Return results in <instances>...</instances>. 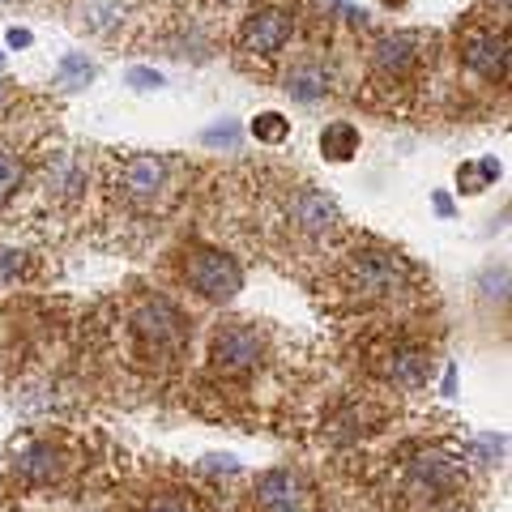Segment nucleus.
Wrapping results in <instances>:
<instances>
[{
  "instance_id": "29",
  "label": "nucleus",
  "mask_w": 512,
  "mask_h": 512,
  "mask_svg": "<svg viewBox=\"0 0 512 512\" xmlns=\"http://www.w3.org/2000/svg\"><path fill=\"white\" fill-rule=\"evenodd\" d=\"M380 5H406V0H380Z\"/></svg>"
},
{
  "instance_id": "12",
  "label": "nucleus",
  "mask_w": 512,
  "mask_h": 512,
  "mask_svg": "<svg viewBox=\"0 0 512 512\" xmlns=\"http://www.w3.org/2000/svg\"><path fill=\"white\" fill-rule=\"evenodd\" d=\"M291 99L299 103H316L320 94L329 90V73H325V64H316V60H299L291 73H286V86H282Z\"/></svg>"
},
{
  "instance_id": "22",
  "label": "nucleus",
  "mask_w": 512,
  "mask_h": 512,
  "mask_svg": "<svg viewBox=\"0 0 512 512\" xmlns=\"http://www.w3.org/2000/svg\"><path fill=\"white\" fill-rule=\"evenodd\" d=\"M5 43H9V47H30V43H35V35H30V30H18V26H13L9 35H5Z\"/></svg>"
},
{
  "instance_id": "1",
  "label": "nucleus",
  "mask_w": 512,
  "mask_h": 512,
  "mask_svg": "<svg viewBox=\"0 0 512 512\" xmlns=\"http://www.w3.org/2000/svg\"><path fill=\"white\" fill-rule=\"evenodd\" d=\"M188 282H192V291H201L205 299L227 303V299H235L239 286H244V274H239V265L222 252H192L188 256Z\"/></svg>"
},
{
  "instance_id": "23",
  "label": "nucleus",
  "mask_w": 512,
  "mask_h": 512,
  "mask_svg": "<svg viewBox=\"0 0 512 512\" xmlns=\"http://www.w3.org/2000/svg\"><path fill=\"white\" fill-rule=\"evenodd\" d=\"M146 512H197V508H188V504H180V500H158V504H150Z\"/></svg>"
},
{
  "instance_id": "25",
  "label": "nucleus",
  "mask_w": 512,
  "mask_h": 512,
  "mask_svg": "<svg viewBox=\"0 0 512 512\" xmlns=\"http://www.w3.org/2000/svg\"><path fill=\"white\" fill-rule=\"evenodd\" d=\"M478 171H483V180L491 184V180H500V163H495V158H483V163H478Z\"/></svg>"
},
{
  "instance_id": "15",
  "label": "nucleus",
  "mask_w": 512,
  "mask_h": 512,
  "mask_svg": "<svg viewBox=\"0 0 512 512\" xmlns=\"http://www.w3.org/2000/svg\"><path fill=\"white\" fill-rule=\"evenodd\" d=\"M252 137L265 141V146H278V141L291 137V120H286L282 111H261V116L252 120Z\"/></svg>"
},
{
  "instance_id": "24",
  "label": "nucleus",
  "mask_w": 512,
  "mask_h": 512,
  "mask_svg": "<svg viewBox=\"0 0 512 512\" xmlns=\"http://www.w3.org/2000/svg\"><path fill=\"white\" fill-rule=\"evenodd\" d=\"M431 205H436L440 218H453V197H448V192H436V197H431Z\"/></svg>"
},
{
  "instance_id": "16",
  "label": "nucleus",
  "mask_w": 512,
  "mask_h": 512,
  "mask_svg": "<svg viewBox=\"0 0 512 512\" xmlns=\"http://www.w3.org/2000/svg\"><path fill=\"white\" fill-rule=\"evenodd\" d=\"M90 77H94V64L86 56H64L60 60V86L64 90H82Z\"/></svg>"
},
{
  "instance_id": "18",
  "label": "nucleus",
  "mask_w": 512,
  "mask_h": 512,
  "mask_svg": "<svg viewBox=\"0 0 512 512\" xmlns=\"http://www.w3.org/2000/svg\"><path fill=\"white\" fill-rule=\"evenodd\" d=\"M124 82L133 86V90H158V86H163V73H158V69H146V64H133V69L124 73Z\"/></svg>"
},
{
  "instance_id": "27",
  "label": "nucleus",
  "mask_w": 512,
  "mask_h": 512,
  "mask_svg": "<svg viewBox=\"0 0 512 512\" xmlns=\"http://www.w3.org/2000/svg\"><path fill=\"white\" fill-rule=\"evenodd\" d=\"M269 512H303L299 504H291V508H269Z\"/></svg>"
},
{
  "instance_id": "21",
  "label": "nucleus",
  "mask_w": 512,
  "mask_h": 512,
  "mask_svg": "<svg viewBox=\"0 0 512 512\" xmlns=\"http://www.w3.org/2000/svg\"><path fill=\"white\" fill-rule=\"evenodd\" d=\"M205 466H210V470H222V474H235V470H239V461H235V457H205Z\"/></svg>"
},
{
  "instance_id": "30",
  "label": "nucleus",
  "mask_w": 512,
  "mask_h": 512,
  "mask_svg": "<svg viewBox=\"0 0 512 512\" xmlns=\"http://www.w3.org/2000/svg\"><path fill=\"white\" fill-rule=\"evenodd\" d=\"M0 69H5V56H0Z\"/></svg>"
},
{
  "instance_id": "14",
  "label": "nucleus",
  "mask_w": 512,
  "mask_h": 512,
  "mask_svg": "<svg viewBox=\"0 0 512 512\" xmlns=\"http://www.w3.org/2000/svg\"><path fill=\"white\" fill-rule=\"evenodd\" d=\"M320 154L329 158V163H346V158H355L359 154V128L355 124H329L325 133H320Z\"/></svg>"
},
{
  "instance_id": "4",
  "label": "nucleus",
  "mask_w": 512,
  "mask_h": 512,
  "mask_svg": "<svg viewBox=\"0 0 512 512\" xmlns=\"http://www.w3.org/2000/svg\"><path fill=\"white\" fill-rule=\"evenodd\" d=\"M291 13H282V9H261V13H252L248 26H244V35H239V47H244L248 56H278L286 39H291Z\"/></svg>"
},
{
  "instance_id": "17",
  "label": "nucleus",
  "mask_w": 512,
  "mask_h": 512,
  "mask_svg": "<svg viewBox=\"0 0 512 512\" xmlns=\"http://www.w3.org/2000/svg\"><path fill=\"white\" fill-rule=\"evenodd\" d=\"M18 184H22V167H18V158L0 150V201H5L9 192L18 188Z\"/></svg>"
},
{
  "instance_id": "6",
  "label": "nucleus",
  "mask_w": 512,
  "mask_h": 512,
  "mask_svg": "<svg viewBox=\"0 0 512 512\" xmlns=\"http://www.w3.org/2000/svg\"><path fill=\"white\" fill-rule=\"evenodd\" d=\"M291 218H295V227L299 231H308V235H333L338 231V205H333L325 192H316V188H303L291 197Z\"/></svg>"
},
{
  "instance_id": "3",
  "label": "nucleus",
  "mask_w": 512,
  "mask_h": 512,
  "mask_svg": "<svg viewBox=\"0 0 512 512\" xmlns=\"http://www.w3.org/2000/svg\"><path fill=\"white\" fill-rule=\"evenodd\" d=\"M457 483H461L457 461L444 457V453H427V457H419V461L410 466V474H406V495L436 504V500H444L448 491H457Z\"/></svg>"
},
{
  "instance_id": "10",
  "label": "nucleus",
  "mask_w": 512,
  "mask_h": 512,
  "mask_svg": "<svg viewBox=\"0 0 512 512\" xmlns=\"http://www.w3.org/2000/svg\"><path fill=\"white\" fill-rule=\"evenodd\" d=\"M419 56H423V35H410V30H402V35H384L376 43V69L393 73V77H402L410 64H419Z\"/></svg>"
},
{
  "instance_id": "26",
  "label": "nucleus",
  "mask_w": 512,
  "mask_h": 512,
  "mask_svg": "<svg viewBox=\"0 0 512 512\" xmlns=\"http://www.w3.org/2000/svg\"><path fill=\"white\" fill-rule=\"evenodd\" d=\"M457 389V367H448V372H444V393H453Z\"/></svg>"
},
{
  "instance_id": "28",
  "label": "nucleus",
  "mask_w": 512,
  "mask_h": 512,
  "mask_svg": "<svg viewBox=\"0 0 512 512\" xmlns=\"http://www.w3.org/2000/svg\"><path fill=\"white\" fill-rule=\"evenodd\" d=\"M5 94H9V86H5V82H0V103H5Z\"/></svg>"
},
{
  "instance_id": "19",
  "label": "nucleus",
  "mask_w": 512,
  "mask_h": 512,
  "mask_svg": "<svg viewBox=\"0 0 512 512\" xmlns=\"http://www.w3.org/2000/svg\"><path fill=\"white\" fill-rule=\"evenodd\" d=\"M201 141H205V146H235V141H239V124L235 120H222L214 128H205Z\"/></svg>"
},
{
  "instance_id": "5",
  "label": "nucleus",
  "mask_w": 512,
  "mask_h": 512,
  "mask_svg": "<svg viewBox=\"0 0 512 512\" xmlns=\"http://www.w3.org/2000/svg\"><path fill=\"white\" fill-rule=\"evenodd\" d=\"M256 359H261V338H256V329L231 325L214 338V363L222 372H248V367H256Z\"/></svg>"
},
{
  "instance_id": "20",
  "label": "nucleus",
  "mask_w": 512,
  "mask_h": 512,
  "mask_svg": "<svg viewBox=\"0 0 512 512\" xmlns=\"http://www.w3.org/2000/svg\"><path fill=\"white\" fill-rule=\"evenodd\" d=\"M457 184H466L461 192H483L487 188V180H483V171H478V167H461L457 171Z\"/></svg>"
},
{
  "instance_id": "13",
  "label": "nucleus",
  "mask_w": 512,
  "mask_h": 512,
  "mask_svg": "<svg viewBox=\"0 0 512 512\" xmlns=\"http://www.w3.org/2000/svg\"><path fill=\"white\" fill-rule=\"evenodd\" d=\"M256 500L265 508H291L299 504V478L291 470H269L256 478Z\"/></svg>"
},
{
  "instance_id": "9",
  "label": "nucleus",
  "mask_w": 512,
  "mask_h": 512,
  "mask_svg": "<svg viewBox=\"0 0 512 512\" xmlns=\"http://www.w3.org/2000/svg\"><path fill=\"white\" fill-rule=\"evenodd\" d=\"M137 329L146 333V338H154V346H175V342L184 338V320H180V312H175L171 303H163V299L141 303Z\"/></svg>"
},
{
  "instance_id": "2",
  "label": "nucleus",
  "mask_w": 512,
  "mask_h": 512,
  "mask_svg": "<svg viewBox=\"0 0 512 512\" xmlns=\"http://www.w3.org/2000/svg\"><path fill=\"white\" fill-rule=\"evenodd\" d=\"M346 282H350V291H355V295L380 299V295L402 291L406 265L397 261V256H389V252H367V256H359V261H350Z\"/></svg>"
},
{
  "instance_id": "8",
  "label": "nucleus",
  "mask_w": 512,
  "mask_h": 512,
  "mask_svg": "<svg viewBox=\"0 0 512 512\" xmlns=\"http://www.w3.org/2000/svg\"><path fill=\"white\" fill-rule=\"evenodd\" d=\"M163 184H167V163H163V158L137 154V158H128V163H124V192H128V197L150 201V197L163 192Z\"/></svg>"
},
{
  "instance_id": "7",
  "label": "nucleus",
  "mask_w": 512,
  "mask_h": 512,
  "mask_svg": "<svg viewBox=\"0 0 512 512\" xmlns=\"http://www.w3.org/2000/svg\"><path fill=\"white\" fill-rule=\"evenodd\" d=\"M461 56L474 73L483 77H504L508 73V39L495 35V30H478V35H466V47H461Z\"/></svg>"
},
{
  "instance_id": "11",
  "label": "nucleus",
  "mask_w": 512,
  "mask_h": 512,
  "mask_svg": "<svg viewBox=\"0 0 512 512\" xmlns=\"http://www.w3.org/2000/svg\"><path fill=\"white\" fill-rule=\"evenodd\" d=\"M13 470H18L26 483H52V478L64 474V453L52 444H26L18 461H13Z\"/></svg>"
}]
</instances>
